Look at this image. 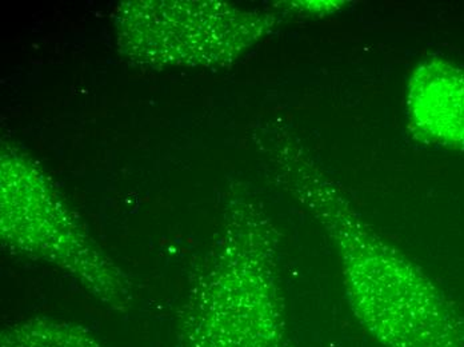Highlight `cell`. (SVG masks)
<instances>
[{
	"instance_id": "obj_2",
	"label": "cell",
	"mask_w": 464,
	"mask_h": 347,
	"mask_svg": "<svg viewBox=\"0 0 464 347\" xmlns=\"http://www.w3.org/2000/svg\"><path fill=\"white\" fill-rule=\"evenodd\" d=\"M119 46L152 66L234 63L276 21L222 2H131L116 13Z\"/></svg>"
},
{
	"instance_id": "obj_1",
	"label": "cell",
	"mask_w": 464,
	"mask_h": 347,
	"mask_svg": "<svg viewBox=\"0 0 464 347\" xmlns=\"http://www.w3.org/2000/svg\"><path fill=\"white\" fill-rule=\"evenodd\" d=\"M251 219L228 228L189 301L178 347H279L273 239Z\"/></svg>"
},
{
	"instance_id": "obj_4",
	"label": "cell",
	"mask_w": 464,
	"mask_h": 347,
	"mask_svg": "<svg viewBox=\"0 0 464 347\" xmlns=\"http://www.w3.org/2000/svg\"><path fill=\"white\" fill-rule=\"evenodd\" d=\"M406 115L415 140L464 151V67L440 58L419 63L407 83Z\"/></svg>"
},
{
	"instance_id": "obj_3",
	"label": "cell",
	"mask_w": 464,
	"mask_h": 347,
	"mask_svg": "<svg viewBox=\"0 0 464 347\" xmlns=\"http://www.w3.org/2000/svg\"><path fill=\"white\" fill-rule=\"evenodd\" d=\"M2 233L24 253L47 259L78 276L107 304H126L129 292L121 274L93 246L44 175L30 165L3 162Z\"/></svg>"
},
{
	"instance_id": "obj_5",
	"label": "cell",
	"mask_w": 464,
	"mask_h": 347,
	"mask_svg": "<svg viewBox=\"0 0 464 347\" xmlns=\"http://www.w3.org/2000/svg\"><path fill=\"white\" fill-rule=\"evenodd\" d=\"M293 8H298L302 13L307 15H334V14L344 8V2H302L293 3Z\"/></svg>"
}]
</instances>
